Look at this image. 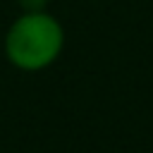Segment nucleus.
I'll return each mask as SVG.
<instances>
[{"mask_svg":"<svg viewBox=\"0 0 153 153\" xmlns=\"http://www.w3.org/2000/svg\"><path fill=\"white\" fill-rule=\"evenodd\" d=\"M19 5L22 12H41V10H48L50 0H14Z\"/></svg>","mask_w":153,"mask_h":153,"instance_id":"nucleus-2","label":"nucleus"},{"mask_svg":"<svg viewBox=\"0 0 153 153\" xmlns=\"http://www.w3.org/2000/svg\"><path fill=\"white\" fill-rule=\"evenodd\" d=\"M67 43L62 22L48 10L41 12H19L2 38L5 60L26 74L43 72L53 67Z\"/></svg>","mask_w":153,"mask_h":153,"instance_id":"nucleus-1","label":"nucleus"}]
</instances>
